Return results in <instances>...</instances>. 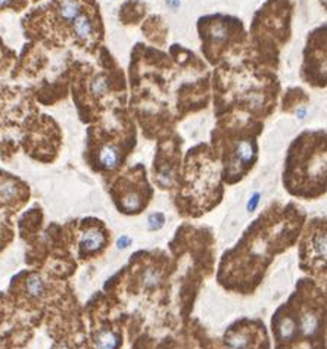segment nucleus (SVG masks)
<instances>
[{"label": "nucleus", "mask_w": 327, "mask_h": 349, "mask_svg": "<svg viewBox=\"0 0 327 349\" xmlns=\"http://www.w3.org/2000/svg\"><path fill=\"white\" fill-rule=\"evenodd\" d=\"M16 61V53L9 49L8 46L3 43V40L0 39V77L5 76L14 65Z\"/></svg>", "instance_id": "20"}, {"label": "nucleus", "mask_w": 327, "mask_h": 349, "mask_svg": "<svg viewBox=\"0 0 327 349\" xmlns=\"http://www.w3.org/2000/svg\"><path fill=\"white\" fill-rule=\"evenodd\" d=\"M141 31L154 47H165L168 42V27L161 15L148 16L143 22Z\"/></svg>", "instance_id": "14"}, {"label": "nucleus", "mask_w": 327, "mask_h": 349, "mask_svg": "<svg viewBox=\"0 0 327 349\" xmlns=\"http://www.w3.org/2000/svg\"><path fill=\"white\" fill-rule=\"evenodd\" d=\"M260 197H261L260 193H253V195H252V197L249 199V202H248V211H249V213L257 210V206H258V203H260Z\"/></svg>", "instance_id": "29"}, {"label": "nucleus", "mask_w": 327, "mask_h": 349, "mask_svg": "<svg viewBox=\"0 0 327 349\" xmlns=\"http://www.w3.org/2000/svg\"><path fill=\"white\" fill-rule=\"evenodd\" d=\"M164 223H165V217H164V214L162 213L152 214V215H149V220H148V227H149V230L155 231V230H159V228L162 227V226H164Z\"/></svg>", "instance_id": "28"}, {"label": "nucleus", "mask_w": 327, "mask_h": 349, "mask_svg": "<svg viewBox=\"0 0 327 349\" xmlns=\"http://www.w3.org/2000/svg\"><path fill=\"white\" fill-rule=\"evenodd\" d=\"M284 186L295 196L315 197L326 190V131H304L289 148Z\"/></svg>", "instance_id": "5"}, {"label": "nucleus", "mask_w": 327, "mask_h": 349, "mask_svg": "<svg viewBox=\"0 0 327 349\" xmlns=\"http://www.w3.org/2000/svg\"><path fill=\"white\" fill-rule=\"evenodd\" d=\"M180 146L181 142L177 136L165 134V138H159L154 164V179L159 189L174 187L180 164Z\"/></svg>", "instance_id": "13"}, {"label": "nucleus", "mask_w": 327, "mask_h": 349, "mask_svg": "<svg viewBox=\"0 0 327 349\" xmlns=\"http://www.w3.org/2000/svg\"><path fill=\"white\" fill-rule=\"evenodd\" d=\"M130 243H131V239H130L128 236H121V237L118 239V248H120V249H124L127 246H130Z\"/></svg>", "instance_id": "30"}, {"label": "nucleus", "mask_w": 327, "mask_h": 349, "mask_svg": "<svg viewBox=\"0 0 327 349\" xmlns=\"http://www.w3.org/2000/svg\"><path fill=\"white\" fill-rule=\"evenodd\" d=\"M90 61H72L66 80L83 122H93L115 108L127 105V80L123 68L106 46Z\"/></svg>", "instance_id": "3"}, {"label": "nucleus", "mask_w": 327, "mask_h": 349, "mask_svg": "<svg viewBox=\"0 0 327 349\" xmlns=\"http://www.w3.org/2000/svg\"><path fill=\"white\" fill-rule=\"evenodd\" d=\"M152 190L146 182L141 165L130 169L112 189V196L120 213L139 214L148 205Z\"/></svg>", "instance_id": "11"}, {"label": "nucleus", "mask_w": 327, "mask_h": 349, "mask_svg": "<svg viewBox=\"0 0 327 349\" xmlns=\"http://www.w3.org/2000/svg\"><path fill=\"white\" fill-rule=\"evenodd\" d=\"M93 0H49L32 9L22 19L25 37L47 50L72 47V34L77 16Z\"/></svg>", "instance_id": "8"}, {"label": "nucleus", "mask_w": 327, "mask_h": 349, "mask_svg": "<svg viewBox=\"0 0 327 349\" xmlns=\"http://www.w3.org/2000/svg\"><path fill=\"white\" fill-rule=\"evenodd\" d=\"M130 114L148 137L170 134L174 124L209 105L211 73L181 45L168 52L137 43L131 50Z\"/></svg>", "instance_id": "1"}, {"label": "nucleus", "mask_w": 327, "mask_h": 349, "mask_svg": "<svg viewBox=\"0 0 327 349\" xmlns=\"http://www.w3.org/2000/svg\"><path fill=\"white\" fill-rule=\"evenodd\" d=\"M136 127L127 108H115L89 128L90 165L96 171L112 172L123 165L134 148Z\"/></svg>", "instance_id": "7"}, {"label": "nucleus", "mask_w": 327, "mask_h": 349, "mask_svg": "<svg viewBox=\"0 0 327 349\" xmlns=\"http://www.w3.org/2000/svg\"><path fill=\"white\" fill-rule=\"evenodd\" d=\"M30 0H0V14L6 11L21 12L28 8Z\"/></svg>", "instance_id": "25"}, {"label": "nucleus", "mask_w": 327, "mask_h": 349, "mask_svg": "<svg viewBox=\"0 0 327 349\" xmlns=\"http://www.w3.org/2000/svg\"><path fill=\"white\" fill-rule=\"evenodd\" d=\"M106 242V237L103 234L102 230L99 228H89L83 233L81 240H80V246L81 249L89 254V252H94L97 249H100Z\"/></svg>", "instance_id": "18"}, {"label": "nucleus", "mask_w": 327, "mask_h": 349, "mask_svg": "<svg viewBox=\"0 0 327 349\" xmlns=\"http://www.w3.org/2000/svg\"><path fill=\"white\" fill-rule=\"evenodd\" d=\"M263 131V121L239 114H226L217 118L212 131L215 152L223 158V179L236 183L253 167L258 156L257 137Z\"/></svg>", "instance_id": "4"}, {"label": "nucleus", "mask_w": 327, "mask_h": 349, "mask_svg": "<svg viewBox=\"0 0 327 349\" xmlns=\"http://www.w3.org/2000/svg\"><path fill=\"white\" fill-rule=\"evenodd\" d=\"M61 349H68V348H66V346H62V348H61Z\"/></svg>", "instance_id": "31"}, {"label": "nucleus", "mask_w": 327, "mask_h": 349, "mask_svg": "<svg viewBox=\"0 0 327 349\" xmlns=\"http://www.w3.org/2000/svg\"><path fill=\"white\" fill-rule=\"evenodd\" d=\"M25 186L9 174L0 172V205H14L21 200Z\"/></svg>", "instance_id": "15"}, {"label": "nucleus", "mask_w": 327, "mask_h": 349, "mask_svg": "<svg viewBox=\"0 0 327 349\" xmlns=\"http://www.w3.org/2000/svg\"><path fill=\"white\" fill-rule=\"evenodd\" d=\"M292 16V0H267L253 15L245 53L276 71L281 49L290 40Z\"/></svg>", "instance_id": "6"}, {"label": "nucleus", "mask_w": 327, "mask_h": 349, "mask_svg": "<svg viewBox=\"0 0 327 349\" xmlns=\"http://www.w3.org/2000/svg\"><path fill=\"white\" fill-rule=\"evenodd\" d=\"M31 2H39V0H31Z\"/></svg>", "instance_id": "32"}, {"label": "nucleus", "mask_w": 327, "mask_h": 349, "mask_svg": "<svg viewBox=\"0 0 327 349\" xmlns=\"http://www.w3.org/2000/svg\"><path fill=\"white\" fill-rule=\"evenodd\" d=\"M25 289H27L28 295L40 296L45 292V283L39 275H31V277H28V280L25 283Z\"/></svg>", "instance_id": "26"}, {"label": "nucleus", "mask_w": 327, "mask_h": 349, "mask_svg": "<svg viewBox=\"0 0 327 349\" xmlns=\"http://www.w3.org/2000/svg\"><path fill=\"white\" fill-rule=\"evenodd\" d=\"M308 102H310V96L305 93V90L299 87H290L284 93L281 105H283L284 112H292L295 109L304 108Z\"/></svg>", "instance_id": "17"}, {"label": "nucleus", "mask_w": 327, "mask_h": 349, "mask_svg": "<svg viewBox=\"0 0 327 349\" xmlns=\"http://www.w3.org/2000/svg\"><path fill=\"white\" fill-rule=\"evenodd\" d=\"M198 32L203 58L212 66L240 55L248 45V32L243 21L233 15L201 16L198 19Z\"/></svg>", "instance_id": "10"}, {"label": "nucleus", "mask_w": 327, "mask_h": 349, "mask_svg": "<svg viewBox=\"0 0 327 349\" xmlns=\"http://www.w3.org/2000/svg\"><path fill=\"white\" fill-rule=\"evenodd\" d=\"M301 329H302V332L307 334V336H312V334L317 332V329H318V319H317V316L312 314V312L304 314L302 319H301Z\"/></svg>", "instance_id": "24"}, {"label": "nucleus", "mask_w": 327, "mask_h": 349, "mask_svg": "<svg viewBox=\"0 0 327 349\" xmlns=\"http://www.w3.org/2000/svg\"><path fill=\"white\" fill-rule=\"evenodd\" d=\"M211 90L217 118L239 114L263 121L276 109L280 81L276 71L253 61L243 50L215 66Z\"/></svg>", "instance_id": "2"}, {"label": "nucleus", "mask_w": 327, "mask_h": 349, "mask_svg": "<svg viewBox=\"0 0 327 349\" xmlns=\"http://www.w3.org/2000/svg\"><path fill=\"white\" fill-rule=\"evenodd\" d=\"M96 349H117L120 345V336L111 330H102L94 340Z\"/></svg>", "instance_id": "19"}, {"label": "nucleus", "mask_w": 327, "mask_h": 349, "mask_svg": "<svg viewBox=\"0 0 327 349\" xmlns=\"http://www.w3.org/2000/svg\"><path fill=\"white\" fill-rule=\"evenodd\" d=\"M146 5L141 0H125L120 8V21L124 25H137L144 19Z\"/></svg>", "instance_id": "16"}, {"label": "nucleus", "mask_w": 327, "mask_h": 349, "mask_svg": "<svg viewBox=\"0 0 327 349\" xmlns=\"http://www.w3.org/2000/svg\"><path fill=\"white\" fill-rule=\"evenodd\" d=\"M296 333V324L292 319H283L277 326V336L280 340H290Z\"/></svg>", "instance_id": "23"}, {"label": "nucleus", "mask_w": 327, "mask_h": 349, "mask_svg": "<svg viewBox=\"0 0 327 349\" xmlns=\"http://www.w3.org/2000/svg\"><path fill=\"white\" fill-rule=\"evenodd\" d=\"M159 280H161V273L154 270V268L148 270L143 275V283H144L146 288H155L156 285L159 283Z\"/></svg>", "instance_id": "27"}, {"label": "nucleus", "mask_w": 327, "mask_h": 349, "mask_svg": "<svg viewBox=\"0 0 327 349\" xmlns=\"http://www.w3.org/2000/svg\"><path fill=\"white\" fill-rule=\"evenodd\" d=\"M311 246L312 251L317 255V258L324 261V258H326V233H324V230L323 231L321 230L315 231V234L312 236Z\"/></svg>", "instance_id": "22"}, {"label": "nucleus", "mask_w": 327, "mask_h": 349, "mask_svg": "<svg viewBox=\"0 0 327 349\" xmlns=\"http://www.w3.org/2000/svg\"><path fill=\"white\" fill-rule=\"evenodd\" d=\"M327 25L321 24L308 34L301 65V78L312 87H326L327 69Z\"/></svg>", "instance_id": "12"}, {"label": "nucleus", "mask_w": 327, "mask_h": 349, "mask_svg": "<svg viewBox=\"0 0 327 349\" xmlns=\"http://www.w3.org/2000/svg\"><path fill=\"white\" fill-rule=\"evenodd\" d=\"M226 346L229 349H248L249 336L242 332H230L226 336Z\"/></svg>", "instance_id": "21"}, {"label": "nucleus", "mask_w": 327, "mask_h": 349, "mask_svg": "<svg viewBox=\"0 0 327 349\" xmlns=\"http://www.w3.org/2000/svg\"><path fill=\"white\" fill-rule=\"evenodd\" d=\"M221 196V184L218 180V168L215 159L206 145H199L190 149L186 158V168L181 190L178 199L181 203L187 200L192 202L189 213L192 210H208L214 203H217Z\"/></svg>", "instance_id": "9"}]
</instances>
